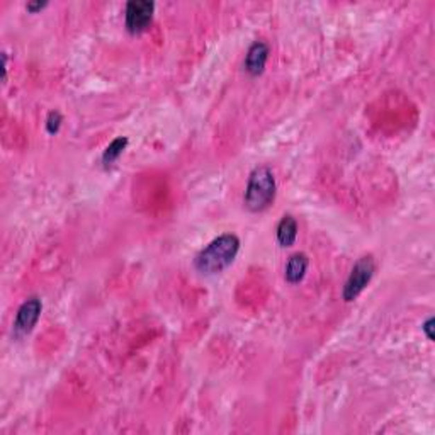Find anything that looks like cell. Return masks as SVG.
<instances>
[{"label": "cell", "mask_w": 435, "mask_h": 435, "mask_svg": "<svg viewBox=\"0 0 435 435\" xmlns=\"http://www.w3.org/2000/svg\"><path fill=\"white\" fill-rule=\"evenodd\" d=\"M240 252V238L233 233H224L213 240L197 254L194 267L204 276L223 272L235 262Z\"/></svg>", "instance_id": "cell-1"}, {"label": "cell", "mask_w": 435, "mask_h": 435, "mask_svg": "<svg viewBox=\"0 0 435 435\" xmlns=\"http://www.w3.org/2000/svg\"><path fill=\"white\" fill-rule=\"evenodd\" d=\"M276 177H274L271 168L267 165L255 167L250 174L249 182H247L245 197H243L245 208L252 213H260L267 209L276 197Z\"/></svg>", "instance_id": "cell-2"}, {"label": "cell", "mask_w": 435, "mask_h": 435, "mask_svg": "<svg viewBox=\"0 0 435 435\" xmlns=\"http://www.w3.org/2000/svg\"><path fill=\"white\" fill-rule=\"evenodd\" d=\"M374 271H376V264H374V258L371 255L361 257L352 267L350 274H348L347 281H345V286L342 291V296L345 301H354L357 299V296L366 290L367 284L373 279Z\"/></svg>", "instance_id": "cell-3"}, {"label": "cell", "mask_w": 435, "mask_h": 435, "mask_svg": "<svg viewBox=\"0 0 435 435\" xmlns=\"http://www.w3.org/2000/svg\"><path fill=\"white\" fill-rule=\"evenodd\" d=\"M155 14V2L150 0H131L126 3L125 21L126 29L131 35H140L152 24Z\"/></svg>", "instance_id": "cell-4"}, {"label": "cell", "mask_w": 435, "mask_h": 435, "mask_svg": "<svg viewBox=\"0 0 435 435\" xmlns=\"http://www.w3.org/2000/svg\"><path fill=\"white\" fill-rule=\"evenodd\" d=\"M41 311H43V303L36 296L22 303L21 308L17 310L16 321H14V330H16L17 335H28L33 332L37 320H39Z\"/></svg>", "instance_id": "cell-5"}, {"label": "cell", "mask_w": 435, "mask_h": 435, "mask_svg": "<svg viewBox=\"0 0 435 435\" xmlns=\"http://www.w3.org/2000/svg\"><path fill=\"white\" fill-rule=\"evenodd\" d=\"M269 58V46L264 41H255L250 46V50L247 51L245 56V70L250 75H260L264 72L265 63Z\"/></svg>", "instance_id": "cell-6"}, {"label": "cell", "mask_w": 435, "mask_h": 435, "mask_svg": "<svg viewBox=\"0 0 435 435\" xmlns=\"http://www.w3.org/2000/svg\"><path fill=\"white\" fill-rule=\"evenodd\" d=\"M308 265H310V260H308V255L306 254H294L291 255L290 260H287V265H286V281L290 284H298L301 283L303 279H305L306 276V271H308Z\"/></svg>", "instance_id": "cell-7"}, {"label": "cell", "mask_w": 435, "mask_h": 435, "mask_svg": "<svg viewBox=\"0 0 435 435\" xmlns=\"http://www.w3.org/2000/svg\"><path fill=\"white\" fill-rule=\"evenodd\" d=\"M298 238V223L291 215L283 216V220L277 224V242L281 247L294 245Z\"/></svg>", "instance_id": "cell-8"}, {"label": "cell", "mask_w": 435, "mask_h": 435, "mask_svg": "<svg viewBox=\"0 0 435 435\" xmlns=\"http://www.w3.org/2000/svg\"><path fill=\"white\" fill-rule=\"evenodd\" d=\"M126 146H127V138L126 136H119V138H116V140H112L111 145H109L107 148L104 150L103 163L106 165V167L107 165L114 163L116 160H118L119 157L123 155V152L126 150Z\"/></svg>", "instance_id": "cell-9"}, {"label": "cell", "mask_w": 435, "mask_h": 435, "mask_svg": "<svg viewBox=\"0 0 435 435\" xmlns=\"http://www.w3.org/2000/svg\"><path fill=\"white\" fill-rule=\"evenodd\" d=\"M62 123H63V118L58 111L50 112V114H48V119H46V131L50 134H56L60 131V126H62Z\"/></svg>", "instance_id": "cell-10"}, {"label": "cell", "mask_w": 435, "mask_h": 435, "mask_svg": "<svg viewBox=\"0 0 435 435\" xmlns=\"http://www.w3.org/2000/svg\"><path fill=\"white\" fill-rule=\"evenodd\" d=\"M46 6H48V2H29V3H26V9H28L29 12L36 14V12H39V10H43Z\"/></svg>", "instance_id": "cell-11"}, {"label": "cell", "mask_w": 435, "mask_h": 435, "mask_svg": "<svg viewBox=\"0 0 435 435\" xmlns=\"http://www.w3.org/2000/svg\"><path fill=\"white\" fill-rule=\"evenodd\" d=\"M422 328H423V332H425L427 339L434 340V318H429V320H427L425 323H423Z\"/></svg>", "instance_id": "cell-12"}]
</instances>
